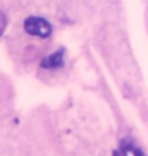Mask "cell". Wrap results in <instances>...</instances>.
<instances>
[{
	"instance_id": "6da1fadb",
	"label": "cell",
	"mask_w": 148,
	"mask_h": 156,
	"mask_svg": "<svg viewBox=\"0 0 148 156\" xmlns=\"http://www.w3.org/2000/svg\"><path fill=\"white\" fill-rule=\"evenodd\" d=\"M24 29L27 34L33 35V37L46 38L51 35V24L46 19L38 18V16H29L24 21Z\"/></svg>"
},
{
	"instance_id": "3957f363",
	"label": "cell",
	"mask_w": 148,
	"mask_h": 156,
	"mask_svg": "<svg viewBox=\"0 0 148 156\" xmlns=\"http://www.w3.org/2000/svg\"><path fill=\"white\" fill-rule=\"evenodd\" d=\"M123 148H124V156H143V153L140 151V150H137V148H134L131 144H128V145H123Z\"/></svg>"
},
{
	"instance_id": "7a4b0ae2",
	"label": "cell",
	"mask_w": 148,
	"mask_h": 156,
	"mask_svg": "<svg viewBox=\"0 0 148 156\" xmlns=\"http://www.w3.org/2000/svg\"><path fill=\"white\" fill-rule=\"evenodd\" d=\"M62 66H64V49H59V51L46 56L41 61V67L43 69H59Z\"/></svg>"
},
{
	"instance_id": "277c9868",
	"label": "cell",
	"mask_w": 148,
	"mask_h": 156,
	"mask_svg": "<svg viewBox=\"0 0 148 156\" xmlns=\"http://www.w3.org/2000/svg\"><path fill=\"white\" fill-rule=\"evenodd\" d=\"M5 27H6V18L2 11H0V35L5 32Z\"/></svg>"
}]
</instances>
